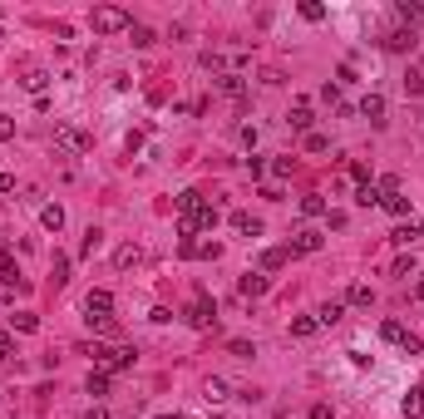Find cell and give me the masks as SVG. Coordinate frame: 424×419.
I'll return each mask as SVG.
<instances>
[{"instance_id":"22","label":"cell","mask_w":424,"mask_h":419,"mask_svg":"<svg viewBox=\"0 0 424 419\" xmlns=\"http://www.w3.org/2000/svg\"><path fill=\"white\" fill-rule=\"evenodd\" d=\"M341 316H345V301H326L321 311H316V321H321V326H336Z\"/></svg>"},{"instance_id":"5","label":"cell","mask_w":424,"mask_h":419,"mask_svg":"<svg viewBox=\"0 0 424 419\" xmlns=\"http://www.w3.org/2000/svg\"><path fill=\"white\" fill-rule=\"evenodd\" d=\"M212 321H218V306H212L207 296H197V301L188 306V326H193V331H207Z\"/></svg>"},{"instance_id":"30","label":"cell","mask_w":424,"mask_h":419,"mask_svg":"<svg viewBox=\"0 0 424 419\" xmlns=\"http://www.w3.org/2000/svg\"><path fill=\"white\" fill-rule=\"evenodd\" d=\"M400 409H405L409 419H414V414H424V395H419V390H409V395L400 400Z\"/></svg>"},{"instance_id":"27","label":"cell","mask_w":424,"mask_h":419,"mask_svg":"<svg viewBox=\"0 0 424 419\" xmlns=\"http://www.w3.org/2000/svg\"><path fill=\"white\" fill-rule=\"evenodd\" d=\"M355 202H360V207H380V188H375V183L355 188Z\"/></svg>"},{"instance_id":"7","label":"cell","mask_w":424,"mask_h":419,"mask_svg":"<svg viewBox=\"0 0 424 419\" xmlns=\"http://www.w3.org/2000/svg\"><path fill=\"white\" fill-rule=\"evenodd\" d=\"M360 119H370L375 129H385V94H365L360 99Z\"/></svg>"},{"instance_id":"48","label":"cell","mask_w":424,"mask_h":419,"mask_svg":"<svg viewBox=\"0 0 424 419\" xmlns=\"http://www.w3.org/2000/svg\"><path fill=\"white\" fill-rule=\"evenodd\" d=\"M0 192H15V178L10 173H0Z\"/></svg>"},{"instance_id":"38","label":"cell","mask_w":424,"mask_h":419,"mask_svg":"<svg viewBox=\"0 0 424 419\" xmlns=\"http://www.w3.org/2000/svg\"><path fill=\"white\" fill-rule=\"evenodd\" d=\"M227 350H232V355H237V360H252V355H256V345H247V340H232V345H227Z\"/></svg>"},{"instance_id":"34","label":"cell","mask_w":424,"mask_h":419,"mask_svg":"<svg viewBox=\"0 0 424 419\" xmlns=\"http://www.w3.org/2000/svg\"><path fill=\"white\" fill-rule=\"evenodd\" d=\"M129 35H133V44H138V49H148V44H153V30H148V25H129Z\"/></svg>"},{"instance_id":"28","label":"cell","mask_w":424,"mask_h":419,"mask_svg":"<svg viewBox=\"0 0 424 419\" xmlns=\"http://www.w3.org/2000/svg\"><path fill=\"white\" fill-rule=\"evenodd\" d=\"M345 301H350V306H370V301H375V291H370V286H360V281H355V286L345 291Z\"/></svg>"},{"instance_id":"51","label":"cell","mask_w":424,"mask_h":419,"mask_svg":"<svg viewBox=\"0 0 424 419\" xmlns=\"http://www.w3.org/2000/svg\"><path fill=\"white\" fill-rule=\"evenodd\" d=\"M207 419H222V414H207Z\"/></svg>"},{"instance_id":"33","label":"cell","mask_w":424,"mask_h":419,"mask_svg":"<svg viewBox=\"0 0 424 419\" xmlns=\"http://www.w3.org/2000/svg\"><path fill=\"white\" fill-rule=\"evenodd\" d=\"M326 148H331V138H326V133H316V129L306 133V153H326Z\"/></svg>"},{"instance_id":"8","label":"cell","mask_w":424,"mask_h":419,"mask_svg":"<svg viewBox=\"0 0 424 419\" xmlns=\"http://www.w3.org/2000/svg\"><path fill=\"white\" fill-rule=\"evenodd\" d=\"M326 247V237L316 232V227H301L296 237H291V252H301V256H311V252H321Z\"/></svg>"},{"instance_id":"1","label":"cell","mask_w":424,"mask_h":419,"mask_svg":"<svg viewBox=\"0 0 424 419\" xmlns=\"http://www.w3.org/2000/svg\"><path fill=\"white\" fill-rule=\"evenodd\" d=\"M89 355H94V365H99L104 375H119V370H133V350H129V345H94Z\"/></svg>"},{"instance_id":"23","label":"cell","mask_w":424,"mask_h":419,"mask_svg":"<svg viewBox=\"0 0 424 419\" xmlns=\"http://www.w3.org/2000/svg\"><path fill=\"white\" fill-rule=\"evenodd\" d=\"M380 340H390V345H405V340H409V331H405L400 321H380Z\"/></svg>"},{"instance_id":"52","label":"cell","mask_w":424,"mask_h":419,"mask_svg":"<svg viewBox=\"0 0 424 419\" xmlns=\"http://www.w3.org/2000/svg\"><path fill=\"white\" fill-rule=\"evenodd\" d=\"M419 395H424V385H419Z\"/></svg>"},{"instance_id":"35","label":"cell","mask_w":424,"mask_h":419,"mask_svg":"<svg viewBox=\"0 0 424 419\" xmlns=\"http://www.w3.org/2000/svg\"><path fill=\"white\" fill-rule=\"evenodd\" d=\"M301 20H326V6H316V0H301Z\"/></svg>"},{"instance_id":"26","label":"cell","mask_w":424,"mask_h":419,"mask_svg":"<svg viewBox=\"0 0 424 419\" xmlns=\"http://www.w3.org/2000/svg\"><path fill=\"white\" fill-rule=\"evenodd\" d=\"M94 400H104V395H109V375H104V370H89V385H84Z\"/></svg>"},{"instance_id":"6","label":"cell","mask_w":424,"mask_h":419,"mask_svg":"<svg viewBox=\"0 0 424 419\" xmlns=\"http://www.w3.org/2000/svg\"><path fill=\"white\" fill-rule=\"evenodd\" d=\"M380 44L390 49V55H409V49L419 44V35H414V30H405V25H395V30H390V35H385Z\"/></svg>"},{"instance_id":"14","label":"cell","mask_w":424,"mask_h":419,"mask_svg":"<svg viewBox=\"0 0 424 419\" xmlns=\"http://www.w3.org/2000/svg\"><path fill=\"white\" fill-rule=\"evenodd\" d=\"M326 213H331V207H326V197H321V192H306V197H301V217H311V222H316V217H326Z\"/></svg>"},{"instance_id":"36","label":"cell","mask_w":424,"mask_h":419,"mask_svg":"<svg viewBox=\"0 0 424 419\" xmlns=\"http://www.w3.org/2000/svg\"><path fill=\"white\" fill-rule=\"evenodd\" d=\"M65 281H70V256L55 252V286H65Z\"/></svg>"},{"instance_id":"40","label":"cell","mask_w":424,"mask_h":419,"mask_svg":"<svg viewBox=\"0 0 424 419\" xmlns=\"http://www.w3.org/2000/svg\"><path fill=\"white\" fill-rule=\"evenodd\" d=\"M321 99L331 104V109H341V84H326V89H321Z\"/></svg>"},{"instance_id":"12","label":"cell","mask_w":424,"mask_h":419,"mask_svg":"<svg viewBox=\"0 0 424 419\" xmlns=\"http://www.w3.org/2000/svg\"><path fill=\"white\" fill-rule=\"evenodd\" d=\"M286 256H291V247H267L256 267H261V272H282V267H286Z\"/></svg>"},{"instance_id":"3","label":"cell","mask_w":424,"mask_h":419,"mask_svg":"<svg viewBox=\"0 0 424 419\" xmlns=\"http://www.w3.org/2000/svg\"><path fill=\"white\" fill-rule=\"evenodd\" d=\"M55 143H60L65 153H89V148H94V138H89L84 129H74V124H55Z\"/></svg>"},{"instance_id":"49","label":"cell","mask_w":424,"mask_h":419,"mask_svg":"<svg viewBox=\"0 0 424 419\" xmlns=\"http://www.w3.org/2000/svg\"><path fill=\"white\" fill-rule=\"evenodd\" d=\"M79 419H109V414H104V409H99V404H94V409H84V414H79Z\"/></svg>"},{"instance_id":"25","label":"cell","mask_w":424,"mask_h":419,"mask_svg":"<svg viewBox=\"0 0 424 419\" xmlns=\"http://www.w3.org/2000/svg\"><path fill=\"white\" fill-rule=\"evenodd\" d=\"M197 207H202V192H193V188H188V192H178V213H183V217H193Z\"/></svg>"},{"instance_id":"24","label":"cell","mask_w":424,"mask_h":419,"mask_svg":"<svg viewBox=\"0 0 424 419\" xmlns=\"http://www.w3.org/2000/svg\"><path fill=\"white\" fill-rule=\"evenodd\" d=\"M138 256H143L138 247H119V252H114V267H119V272H129V267H138Z\"/></svg>"},{"instance_id":"10","label":"cell","mask_w":424,"mask_h":419,"mask_svg":"<svg viewBox=\"0 0 424 419\" xmlns=\"http://www.w3.org/2000/svg\"><path fill=\"white\" fill-rule=\"evenodd\" d=\"M380 207H385L390 217H400V222L409 217V197H405V192H380Z\"/></svg>"},{"instance_id":"18","label":"cell","mask_w":424,"mask_h":419,"mask_svg":"<svg viewBox=\"0 0 424 419\" xmlns=\"http://www.w3.org/2000/svg\"><path fill=\"white\" fill-rule=\"evenodd\" d=\"M232 227L242 237H261V217H252V213H232Z\"/></svg>"},{"instance_id":"41","label":"cell","mask_w":424,"mask_h":419,"mask_svg":"<svg viewBox=\"0 0 424 419\" xmlns=\"http://www.w3.org/2000/svg\"><path fill=\"white\" fill-rule=\"evenodd\" d=\"M237 138H242L247 148H256V124H242V129H237Z\"/></svg>"},{"instance_id":"32","label":"cell","mask_w":424,"mask_h":419,"mask_svg":"<svg viewBox=\"0 0 424 419\" xmlns=\"http://www.w3.org/2000/svg\"><path fill=\"white\" fill-rule=\"evenodd\" d=\"M207 400H212V404H222V400H227V380L212 375V380H207Z\"/></svg>"},{"instance_id":"37","label":"cell","mask_w":424,"mask_h":419,"mask_svg":"<svg viewBox=\"0 0 424 419\" xmlns=\"http://www.w3.org/2000/svg\"><path fill=\"white\" fill-rule=\"evenodd\" d=\"M99 242H104V232H99V227H89V232H84V247H79V252H84V256H94V247H99Z\"/></svg>"},{"instance_id":"2","label":"cell","mask_w":424,"mask_h":419,"mask_svg":"<svg viewBox=\"0 0 424 419\" xmlns=\"http://www.w3.org/2000/svg\"><path fill=\"white\" fill-rule=\"evenodd\" d=\"M133 20H129V10H119V6H99L94 10V30L99 35H119V30H129Z\"/></svg>"},{"instance_id":"42","label":"cell","mask_w":424,"mask_h":419,"mask_svg":"<svg viewBox=\"0 0 424 419\" xmlns=\"http://www.w3.org/2000/svg\"><path fill=\"white\" fill-rule=\"evenodd\" d=\"M291 168H296L291 158H277V163H272V178H291Z\"/></svg>"},{"instance_id":"15","label":"cell","mask_w":424,"mask_h":419,"mask_svg":"<svg viewBox=\"0 0 424 419\" xmlns=\"http://www.w3.org/2000/svg\"><path fill=\"white\" fill-rule=\"evenodd\" d=\"M40 222H44V232H60V227H65V207H60V202H44V207H40Z\"/></svg>"},{"instance_id":"11","label":"cell","mask_w":424,"mask_h":419,"mask_svg":"<svg viewBox=\"0 0 424 419\" xmlns=\"http://www.w3.org/2000/svg\"><path fill=\"white\" fill-rule=\"evenodd\" d=\"M237 291H242L247 301H256V296H267V277H261V272H247V277L237 281Z\"/></svg>"},{"instance_id":"39","label":"cell","mask_w":424,"mask_h":419,"mask_svg":"<svg viewBox=\"0 0 424 419\" xmlns=\"http://www.w3.org/2000/svg\"><path fill=\"white\" fill-rule=\"evenodd\" d=\"M197 65H202V69H212V74H222V55H212V49H207V55H202Z\"/></svg>"},{"instance_id":"21","label":"cell","mask_w":424,"mask_h":419,"mask_svg":"<svg viewBox=\"0 0 424 419\" xmlns=\"http://www.w3.org/2000/svg\"><path fill=\"white\" fill-rule=\"evenodd\" d=\"M316 331H321V321H316V316H296V321H291V336H296V340H311Z\"/></svg>"},{"instance_id":"45","label":"cell","mask_w":424,"mask_h":419,"mask_svg":"<svg viewBox=\"0 0 424 419\" xmlns=\"http://www.w3.org/2000/svg\"><path fill=\"white\" fill-rule=\"evenodd\" d=\"M400 350H405V355H419V350H424V340H419V336H414V331H409V340H405V345H400Z\"/></svg>"},{"instance_id":"46","label":"cell","mask_w":424,"mask_h":419,"mask_svg":"<svg viewBox=\"0 0 424 419\" xmlns=\"http://www.w3.org/2000/svg\"><path fill=\"white\" fill-rule=\"evenodd\" d=\"M10 138H15V124H10L6 114H0V143H10Z\"/></svg>"},{"instance_id":"29","label":"cell","mask_w":424,"mask_h":419,"mask_svg":"<svg viewBox=\"0 0 424 419\" xmlns=\"http://www.w3.org/2000/svg\"><path fill=\"white\" fill-rule=\"evenodd\" d=\"M414 237H419V227H414V222H405V227H395V232H390V242H395V247H409Z\"/></svg>"},{"instance_id":"20","label":"cell","mask_w":424,"mask_h":419,"mask_svg":"<svg viewBox=\"0 0 424 419\" xmlns=\"http://www.w3.org/2000/svg\"><path fill=\"white\" fill-rule=\"evenodd\" d=\"M0 281H6V286H15V281H20V267H15V256H10L6 247H0Z\"/></svg>"},{"instance_id":"16","label":"cell","mask_w":424,"mask_h":419,"mask_svg":"<svg viewBox=\"0 0 424 419\" xmlns=\"http://www.w3.org/2000/svg\"><path fill=\"white\" fill-rule=\"evenodd\" d=\"M218 89H222L227 99H242V94H247V79H242V74H227V69H222V74H218Z\"/></svg>"},{"instance_id":"13","label":"cell","mask_w":424,"mask_h":419,"mask_svg":"<svg viewBox=\"0 0 424 419\" xmlns=\"http://www.w3.org/2000/svg\"><path fill=\"white\" fill-rule=\"evenodd\" d=\"M395 15H400V25H405V30L424 25V6H414V0H400V6H395Z\"/></svg>"},{"instance_id":"44","label":"cell","mask_w":424,"mask_h":419,"mask_svg":"<svg viewBox=\"0 0 424 419\" xmlns=\"http://www.w3.org/2000/svg\"><path fill=\"white\" fill-rule=\"evenodd\" d=\"M0 360H15V340H10L6 331H0Z\"/></svg>"},{"instance_id":"47","label":"cell","mask_w":424,"mask_h":419,"mask_svg":"<svg viewBox=\"0 0 424 419\" xmlns=\"http://www.w3.org/2000/svg\"><path fill=\"white\" fill-rule=\"evenodd\" d=\"M311 419H336V409L331 404H311Z\"/></svg>"},{"instance_id":"9","label":"cell","mask_w":424,"mask_h":419,"mask_svg":"<svg viewBox=\"0 0 424 419\" xmlns=\"http://www.w3.org/2000/svg\"><path fill=\"white\" fill-rule=\"evenodd\" d=\"M286 124H291L296 133H311L316 114H311V104H306V99H296V104H291V114H286Z\"/></svg>"},{"instance_id":"19","label":"cell","mask_w":424,"mask_h":419,"mask_svg":"<svg viewBox=\"0 0 424 419\" xmlns=\"http://www.w3.org/2000/svg\"><path fill=\"white\" fill-rule=\"evenodd\" d=\"M400 84H405V94H409V99H424V69H414V65H409Z\"/></svg>"},{"instance_id":"50","label":"cell","mask_w":424,"mask_h":419,"mask_svg":"<svg viewBox=\"0 0 424 419\" xmlns=\"http://www.w3.org/2000/svg\"><path fill=\"white\" fill-rule=\"evenodd\" d=\"M414 296H419V301H424V277H419V281H414Z\"/></svg>"},{"instance_id":"31","label":"cell","mask_w":424,"mask_h":419,"mask_svg":"<svg viewBox=\"0 0 424 419\" xmlns=\"http://www.w3.org/2000/svg\"><path fill=\"white\" fill-rule=\"evenodd\" d=\"M10 326H15V331H25V336H30V331H40V321L30 316V311H15V316H10Z\"/></svg>"},{"instance_id":"43","label":"cell","mask_w":424,"mask_h":419,"mask_svg":"<svg viewBox=\"0 0 424 419\" xmlns=\"http://www.w3.org/2000/svg\"><path fill=\"white\" fill-rule=\"evenodd\" d=\"M350 178H355V188H365V183H370V168H365V163H350Z\"/></svg>"},{"instance_id":"4","label":"cell","mask_w":424,"mask_h":419,"mask_svg":"<svg viewBox=\"0 0 424 419\" xmlns=\"http://www.w3.org/2000/svg\"><path fill=\"white\" fill-rule=\"evenodd\" d=\"M114 316V291H89L84 296V321H109Z\"/></svg>"},{"instance_id":"17","label":"cell","mask_w":424,"mask_h":419,"mask_svg":"<svg viewBox=\"0 0 424 419\" xmlns=\"http://www.w3.org/2000/svg\"><path fill=\"white\" fill-rule=\"evenodd\" d=\"M20 84H25V89H30V94H40V99H44V84H49V74H44V69H40V65H30V69H25V79H20Z\"/></svg>"}]
</instances>
